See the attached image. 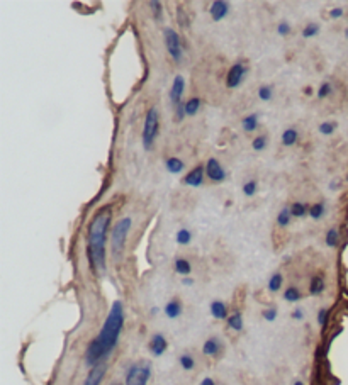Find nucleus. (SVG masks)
Returning <instances> with one entry per match:
<instances>
[{"label": "nucleus", "instance_id": "c9c22d12", "mask_svg": "<svg viewBox=\"0 0 348 385\" xmlns=\"http://www.w3.org/2000/svg\"><path fill=\"white\" fill-rule=\"evenodd\" d=\"M333 94V85L330 84V82H323L321 85H319V88H318V92H316V95H318V99H326V97H330V95Z\"/></svg>", "mask_w": 348, "mask_h": 385}, {"label": "nucleus", "instance_id": "f257e3e1", "mask_svg": "<svg viewBox=\"0 0 348 385\" xmlns=\"http://www.w3.org/2000/svg\"><path fill=\"white\" fill-rule=\"evenodd\" d=\"M123 327L124 304L121 301H114L111 306V311H109L108 317H105L104 324H102L101 331H99L97 338H94L87 347V350H85V365L94 369V367L104 363L112 355V351L116 350L121 333H123Z\"/></svg>", "mask_w": 348, "mask_h": 385}, {"label": "nucleus", "instance_id": "a19ab883", "mask_svg": "<svg viewBox=\"0 0 348 385\" xmlns=\"http://www.w3.org/2000/svg\"><path fill=\"white\" fill-rule=\"evenodd\" d=\"M262 316H264V319L269 321V323H273V321L277 319V316H279V311H277V308H269L262 312Z\"/></svg>", "mask_w": 348, "mask_h": 385}, {"label": "nucleus", "instance_id": "cd10ccee", "mask_svg": "<svg viewBox=\"0 0 348 385\" xmlns=\"http://www.w3.org/2000/svg\"><path fill=\"white\" fill-rule=\"evenodd\" d=\"M325 243L328 248H336L340 243V233H338V227L333 226L330 227L328 233H326V238H325Z\"/></svg>", "mask_w": 348, "mask_h": 385}, {"label": "nucleus", "instance_id": "393cba45", "mask_svg": "<svg viewBox=\"0 0 348 385\" xmlns=\"http://www.w3.org/2000/svg\"><path fill=\"white\" fill-rule=\"evenodd\" d=\"M301 299H303V294H301V290L296 285H290V287H287L286 292H284V301L290 302V304H296Z\"/></svg>", "mask_w": 348, "mask_h": 385}, {"label": "nucleus", "instance_id": "a211bd4d", "mask_svg": "<svg viewBox=\"0 0 348 385\" xmlns=\"http://www.w3.org/2000/svg\"><path fill=\"white\" fill-rule=\"evenodd\" d=\"M173 270H175L179 275L189 277L190 272H192V265H190V262L187 258H175V262H173Z\"/></svg>", "mask_w": 348, "mask_h": 385}, {"label": "nucleus", "instance_id": "f03ea898", "mask_svg": "<svg viewBox=\"0 0 348 385\" xmlns=\"http://www.w3.org/2000/svg\"><path fill=\"white\" fill-rule=\"evenodd\" d=\"M112 221V208L104 206L94 214L87 231V256L95 273H105L108 269V231Z\"/></svg>", "mask_w": 348, "mask_h": 385}, {"label": "nucleus", "instance_id": "dca6fc26", "mask_svg": "<svg viewBox=\"0 0 348 385\" xmlns=\"http://www.w3.org/2000/svg\"><path fill=\"white\" fill-rule=\"evenodd\" d=\"M209 311H211V316L218 321H228L229 317L228 306L223 301H212L211 306H209Z\"/></svg>", "mask_w": 348, "mask_h": 385}, {"label": "nucleus", "instance_id": "09e8293b", "mask_svg": "<svg viewBox=\"0 0 348 385\" xmlns=\"http://www.w3.org/2000/svg\"><path fill=\"white\" fill-rule=\"evenodd\" d=\"M294 385H304V382H301V380H296V382H294Z\"/></svg>", "mask_w": 348, "mask_h": 385}, {"label": "nucleus", "instance_id": "3c124183", "mask_svg": "<svg viewBox=\"0 0 348 385\" xmlns=\"http://www.w3.org/2000/svg\"><path fill=\"white\" fill-rule=\"evenodd\" d=\"M347 180H348V177H347Z\"/></svg>", "mask_w": 348, "mask_h": 385}, {"label": "nucleus", "instance_id": "58836bf2", "mask_svg": "<svg viewBox=\"0 0 348 385\" xmlns=\"http://www.w3.org/2000/svg\"><path fill=\"white\" fill-rule=\"evenodd\" d=\"M290 31H293V27H290V23H287V21H282V23L277 24V34L279 36H289Z\"/></svg>", "mask_w": 348, "mask_h": 385}, {"label": "nucleus", "instance_id": "9d476101", "mask_svg": "<svg viewBox=\"0 0 348 385\" xmlns=\"http://www.w3.org/2000/svg\"><path fill=\"white\" fill-rule=\"evenodd\" d=\"M229 12H232V5H229V2H226V0H214V2L211 3V9H209L211 19L214 21V23L226 19V17L229 16Z\"/></svg>", "mask_w": 348, "mask_h": 385}, {"label": "nucleus", "instance_id": "ea45409f", "mask_svg": "<svg viewBox=\"0 0 348 385\" xmlns=\"http://www.w3.org/2000/svg\"><path fill=\"white\" fill-rule=\"evenodd\" d=\"M328 317H330V309H326V308H321L318 311V317H316V319H318V324L321 327H325L326 326V323H328Z\"/></svg>", "mask_w": 348, "mask_h": 385}, {"label": "nucleus", "instance_id": "c85d7f7f", "mask_svg": "<svg viewBox=\"0 0 348 385\" xmlns=\"http://www.w3.org/2000/svg\"><path fill=\"white\" fill-rule=\"evenodd\" d=\"M175 241L177 245H182V246L190 245V241H192V233H190V229H187V227H180L175 234Z\"/></svg>", "mask_w": 348, "mask_h": 385}, {"label": "nucleus", "instance_id": "4c0bfd02", "mask_svg": "<svg viewBox=\"0 0 348 385\" xmlns=\"http://www.w3.org/2000/svg\"><path fill=\"white\" fill-rule=\"evenodd\" d=\"M269 145V138L265 136V134H262V136L255 138L253 142H251V148L255 149V151H264L265 148H267Z\"/></svg>", "mask_w": 348, "mask_h": 385}, {"label": "nucleus", "instance_id": "9b49d317", "mask_svg": "<svg viewBox=\"0 0 348 385\" xmlns=\"http://www.w3.org/2000/svg\"><path fill=\"white\" fill-rule=\"evenodd\" d=\"M148 350H150L155 358H160L163 353L169 350V341H166V338L162 333H155L150 338V341H148Z\"/></svg>", "mask_w": 348, "mask_h": 385}, {"label": "nucleus", "instance_id": "49530a36", "mask_svg": "<svg viewBox=\"0 0 348 385\" xmlns=\"http://www.w3.org/2000/svg\"><path fill=\"white\" fill-rule=\"evenodd\" d=\"M182 285H186V287H190V285H194V279H190V277H184Z\"/></svg>", "mask_w": 348, "mask_h": 385}, {"label": "nucleus", "instance_id": "a878e982", "mask_svg": "<svg viewBox=\"0 0 348 385\" xmlns=\"http://www.w3.org/2000/svg\"><path fill=\"white\" fill-rule=\"evenodd\" d=\"M290 214H293V217L301 219V217L310 216V208H308L306 202H293L290 204Z\"/></svg>", "mask_w": 348, "mask_h": 385}, {"label": "nucleus", "instance_id": "ddd939ff", "mask_svg": "<svg viewBox=\"0 0 348 385\" xmlns=\"http://www.w3.org/2000/svg\"><path fill=\"white\" fill-rule=\"evenodd\" d=\"M105 372H108V362L94 367V369H90V372H88L84 385H101L102 380H104V377H105Z\"/></svg>", "mask_w": 348, "mask_h": 385}, {"label": "nucleus", "instance_id": "6ab92c4d", "mask_svg": "<svg viewBox=\"0 0 348 385\" xmlns=\"http://www.w3.org/2000/svg\"><path fill=\"white\" fill-rule=\"evenodd\" d=\"M326 288V282L323 279L321 275H314L310 282V294L314 295V297H318V295H321L323 292H325Z\"/></svg>", "mask_w": 348, "mask_h": 385}, {"label": "nucleus", "instance_id": "4468645a", "mask_svg": "<svg viewBox=\"0 0 348 385\" xmlns=\"http://www.w3.org/2000/svg\"><path fill=\"white\" fill-rule=\"evenodd\" d=\"M182 311H184V306L182 302H180V299H170L169 302L165 304V308H163V312H165V316L169 317V319H179L180 316H182Z\"/></svg>", "mask_w": 348, "mask_h": 385}, {"label": "nucleus", "instance_id": "72a5a7b5", "mask_svg": "<svg viewBox=\"0 0 348 385\" xmlns=\"http://www.w3.org/2000/svg\"><path fill=\"white\" fill-rule=\"evenodd\" d=\"M148 7L151 9V12H153V17H155V21H162L163 19V5H162V2H158V0H150L148 2Z\"/></svg>", "mask_w": 348, "mask_h": 385}, {"label": "nucleus", "instance_id": "e433bc0d", "mask_svg": "<svg viewBox=\"0 0 348 385\" xmlns=\"http://www.w3.org/2000/svg\"><path fill=\"white\" fill-rule=\"evenodd\" d=\"M258 190V182L257 180H248L245 182L243 185V194L247 195V197H253L255 194H257Z\"/></svg>", "mask_w": 348, "mask_h": 385}, {"label": "nucleus", "instance_id": "1a4fd4ad", "mask_svg": "<svg viewBox=\"0 0 348 385\" xmlns=\"http://www.w3.org/2000/svg\"><path fill=\"white\" fill-rule=\"evenodd\" d=\"M184 92H186V78L182 75H177L172 82V88H170V102H172L173 109L177 105L184 104Z\"/></svg>", "mask_w": 348, "mask_h": 385}, {"label": "nucleus", "instance_id": "f3484780", "mask_svg": "<svg viewBox=\"0 0 348 385\" xmlns=\"http://www.w3.org/2000/svg\"><path fill=\"white\" fill-rule=\"evenodd\" d=\"M165 169L172 175H179L186 170V162L182 158H177V156H169V158H165Z\"/></svg>", "mask_w": 348, "mask_h": 385}, {"label": "nucleus", "instance_id": "c03bdc74", "mask_svg": "<svg viewBox=\"0 0 348 385\" xmlns=\"http://www.w3.org/2000/svg\"><path fill=\"white\" fill-rule=\"evenodd\" d=\"M342 187V178H335V180L330 184V190H338Z\"/></svg>", "mask_w": 348, "mask_h": 385}, {"label": "nucleus", "instance_id": "a18cd8bd", "mask_svg": "<svg viewBox=\"0 0 348 385\" xmlns=\"http://www.w3.org/2000/svg\"><path fill=\"white\" fill-rule=\"evenodd\" d=\"M199 385H216V382H214V379H211V377H204V379L199 382Z\"/></svg>", "mask_w": 348, "mask_h": 385}, {"label": "nucleus", "instance_id": "2eb2a0df", "mask_svg": "<svg viewBox=\"0 0 348 385\" xmlns=\"http://www.w3.org/2000/svg\"><path fill=\"white\" fill-rule=\"evenodd\" d=\"M221 348H223L221 340L216 336H211L204 341V345H202V355L211 356L212 358V356H218V353L221 351Z\"/></svg>", "mask_w": 348, "mask_h": 385}, {"label": "nucleus", "instance_id": "79ce46f5", "mask_svg": "<svg viewBox=\"0 0 348 385\" xmlns=\"http://www.w3.org/2000/svg\"><path fill=\"white\" fill-rule=\"evenodd\" d=\"M342 16H343L342 7H335V9L330 10V17H332V19H338V17H342Z\"/></svg>", "mask_w": 348, "mask_h": 385}, {"label": "nucleus", "instance_id": "412c9836", "mask_svg": "<svg viewBox=\"0 0 348 385\" xmlns=\"http://www.w3.org/2000/svg\"><path fill=\"white\" fill-rule=\"evenodd\" d=\"M299 140V131L294 129V127H289V129H286L282 133V136H280V141H282L284 146H287V148H290V146H294Z\"/></svg>", "mask_w": 348, "mask_h": 385}, {"label": "nucleus", "instance_id": "2f4dec72", "mask_svg": "<svg viewBox=\"0 0 348 385\" xmlns=\"http://www.w3.org/2000/svg\"><path fill=\"white\" fill-rule=\"evenodd\" d=\"M282 284H284V277H282V273H273V275L271 277V279H269V290L271 292H273V294H275V292H279L280 288H282Z\"/></svg>", "mask_w": 348, "mask_h": 385}, {"label": "nucleus", "instance_id": "6e6552de", "mask_svg": "<svg viewBox=\"0 0 348 385\" xmlns=\"http://www.w3.org/2000/svg\"><path fill=\"white\" fill-rule=\"evenodd\" d=\"M206 177L212 182V184H223L228 178V172L225 170V166L221 165L218 158H209L206 162Z\"/></svg>", "mask_w": 348, "mask_h": 385}, {"label": "nucleus", "instance_id": "0eeeda50", "mask_svg": "<svg viewBox=\"0 0 348 385\" xmlns=\"http://www.w3.org/2000/svg\"><path fill=\"white\" fill-rule=\"evenodd\" d=\"M248 75V66L245 65L243 62H236L232 69L228 70V75H226V87L228 88H238L241 84L245 82Z\"/></svg>", "mask_w": 348, "mask_h": 385}, {"label": "nucleus", "instance_id": "20e7f679", "mask_svg": "<svg viewBox=\"0 0 348 385\" xmlns=\"http://www.w3.org/2000/svg\"><path fill=\"white\" fill-rule=\"evenodd\" d=\"M151 379V363L147 360L131 363L126 370L124 385H148Z\"/></svg>", "mask_w": 348, "mask_h": 385}, {"label": "nucleus", "instance_id": "aec40b11", "mask_svg": "<svg viewBox=\"0 0 348 385\" xmlns=\"http://www.w3.org/2000/svg\"><path fill=\"white\" fill-rule=\"evenodd\" d=\"M258 124H260V116L258 114H250V116L243 117L241 121V126L247 133H253V131L258 129Z\"/></svg>", "mask_w": 348, "mask_h": 385}, {"label": "nucleus", "instance_id": "5701e85b", "mask_svg": "<svg viewBox=\"0 0 348 385\" xmlns=\"http://www.w3.org/2000/svg\"><path fill=\"white\" fill-rule=\"evenodd\" d=\"M326 202L325 201H319L316 202V204H312L310 208V217L314 221H319L323 219V217L326 216Z\"/></svg>", "mask_w": 348, "mask_h": 385}, {"label": "nucleus", "instance_id": "bb28decb", "mask_svg": "<svg viewBox=\"0 0 348 385\" xmlns=\"http://www.w3.org/2000/svg\"><path fill=\"white\" fill-rule=\"evenodd\" d=\"M290 221H293V214H290V208L280 209L279 214H277V226H279V227H287V226H290Z\"/></svg>", "mask_w": 348, "mask_h": 385}, {"label": "nucleus", "instance_id": "4be33fe9", "mask_svg": "<svg viewBox=\"0 0 348 385\" xmlns=\"http://www.w3.org/2000/svg\"><path fill=\"white\" fill-rule=\"evenodd\" d=\"M228 327L229 330L236 331V333H240V331H243V314H241L240 311H234L232 316L228 317Z\"/></svg>", "mask_w": 348, "mask_h": 385}, {"label": "nucleus", "instance_id": "de8ad7c7", "mask_svg": "<svg viewBox=\"0 0 348 385\" xmlns=\"http://www.w3.org/2000/svg\"><path fill=\"white\" fill-rule=\"evenodd\" d=\"M160 312V309L158 308H151V311H150V314L151 316H156Z\"/></svg>", "mask_w": 348, "mask_h": 385}, {"label": "nucleus", "instance_id": "7ed1b4c3", "mask_svg": "<svg viewBox=\"0 0 348 385\" xmlns=\"http://www.w3.org/2000/svg\"><path fill=\"white\" fill-rule=\"evenodd\" d=\"M131 226H133V219L129 216L121 217L119 221L112 226L111 231V253L112 258L119 260L124 253V246H126V240L129 236Z\"/></svg>", "mask_w": 348, "mask_h": 385}, {"label": "nucleus", "instance_id": "f704fd0d", "mask_svg": "<svg viewBox=\"0 0 348 385\" xmlns=\"http://www.w3.org/2000/svg\"><path fill=\"white\" fill-rule=\"evenodd\" d=\"M258 99L264 102H269L273 99V87L272 85H262L260 88H258Z\"/></svg>", "mask_w": 348, "mask_h": 385}, {"label": "nucleus", "instance_id": "c756f323", "mask_svg": "<svg viewBox=\"0 0 348 385\" xmlns=\"http://www.w3.org/2000/svg\"><path fill=\"white\" fill-rule=\"evenodd\" d=\"M336 127H338V123H336V121H325V123L319 124L318 131L323 134V136H332V134L336 131Z\"/></svg>", "mask_w": 348, "mask_h": 385}, {"label": "nucleus", "instance_id": "f8f14e48", "mask_svg": "<svg viewBox=\"0 0 348 385\" xmlns=\"http://www.w3.org/2000/svg\"><path fill=\"white\" fill-rule=\"evenodd\" d=\"M204 175H206L204 166H195L194 170H190V172L182 178V184L187 185V187L197 188L204 184Z\"/></svg>", "mask_w": 348, "mask_h": 385}, {"label": "nucleus", "instance_id": "473e14b6", "mask_svg": "<svg viewBox=\"0 0 348 385\" xmlns=\"http://www.w3.org/2000/svg\"><path fill=\"white\" fill-rule=\"evenodd\" d=\"M319 31H321V26H319L318 23H308L303 29V38L304 39L314 38V36L319 34Z\"/></svg>", "mask_w": 348, "mask_h": 385}, {"label": "nucleus", "instance_id": "7c9ffc66", "mask_svg": "<svg viewBox=\"0 0 348 385\" xmlns=\"http://www.w3.org/2000/svg\"><path fill=\"white\" fill-rule=\"evenodd\" d=\"M179 363L180 367H182V370H186V372H190L195 367V360L190 353H182V355L179 356Z\"/></svg>", "mask_w": 348, "mask_h": 385}, {"label": "nucleus", "instance_id": "39448f33", "mask_svg": "<svg viewBox=\"0 0 348 385\" xmlns=\"http://www.w3.org/2000/svg\"><path fill=\"white\" fill-rule=\"evenodd\" d=\"M160 134V114L156 107H151L147 112L143 124V146L145 149H153L156 138Z\"/></svg>", "mask_w": 348, "mask_h": 385}, {"label": "nucleus", "instance_id": "b1692460", "mask_svg": "<svg viewBox=\"0 0 348 385\" xmlns=\"http://www.w3.org/2000/svg\"><path fill=\"white\" fill-rule=\"evenodd\" d=\"M202 107V99L201 97H192L186 102V116L187 117H194L197 116L199 110Z\"/></svg>", "mask_w": 348, "mask_h": 385}, {"label": "nucleus", "instance_id": "423d86ee", "mask_svg": "<svg viewBox=\"0 0 348 385\" xmlns=\"http://www.w3.org/2000/svg\"><path fill=\"white\" fill-rule=\"evenodd\" d=\"M163 39H165L166 51H169L170 58L175 63H180L184 60V46L180 41V36L173 27H165L163 29Z\"/></svg>", "mask_w": 348, "mask_h": 385}, {"label": "nucleus", "instance_id": "37998d69", "mask_svg": "<svg viewBox=\"0 0 348 385\" xmlns=\"http://www.w3.org/2000/svg\"><path fill=\"white\" fill-rule=\"evenodd\" d=\"M290 317H293L294 321H303L304 319V311H303V309H299V308L294 309L293 314H290Z\"/></svg>", "mask_w": 348, "mask_h": 385}, {"label": "nucleus", "instance_id": "8fccbe9b", "mask_svg": "<svg viewBox=\"0 0 348 385\" xmlns=\"http://www.w3.org/2000/svg\"><path fill=\"white\" fill-rule=\"evenodd\" d=\"M111 385H123V384H121V382H112Z\"/></svg>", "mask_w": 348, "mask_h": 385}]
</instances>
